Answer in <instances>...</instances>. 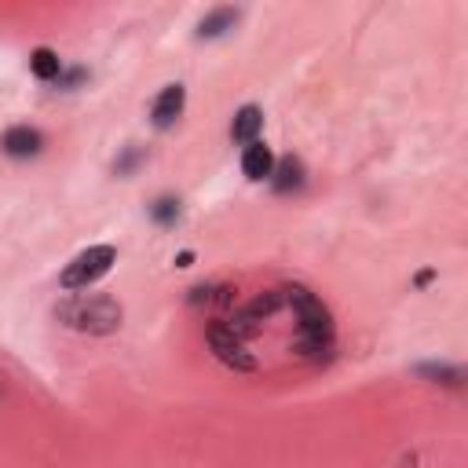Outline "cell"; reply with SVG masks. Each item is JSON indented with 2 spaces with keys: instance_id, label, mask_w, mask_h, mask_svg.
Returning <instances> with one entry per match:
<instances>
[{
  "instance_id": "11",
  "label": "cell",
  "mask_w": 468,
  "mask_h": 468,
  "mask_svg": "<svg viewBox=\"0 0 468 468\" xmlns=\"http://www.w3.org/2000/svg\"><path fill=\"white\" fill-rule=\"evenodd\" d=\"M29 69H33L37 80H58L62 62H58V55H55L51 48H37V51L29 55Z\"/></svg>"
},
{
  "instance_id": "7",
  "label": "cell",
  "mask_w": 468,
  "mask_h": 468,
  "mask_svg": "<svg viewBox=\"0 0 468 468\" xmlns=\"http://www.w3.org/2000/svg\"><path fill=\"white\" fill-rule=\"evenodd\" d=\"M241 172L249 176V179H271V172H274V154H271V146L267 143H249L245 150H241Z\"/></svg>"
},
{
  "instance_id": "12",
  "label": "cell",
  "mask_w": 468,
  "mask_h": 468,
  "mask_svg": "<svg viewBox=\"0 0 468 468\" xmlns=\"http://www.w3.org/2000/svg\"><path fill=\"white\" fill-rule=\"evenodd\" d=\"M150 216H154V223H161V227H176V219H179V201H176V197H157V201L150 205Z\"/></svg>"
},
{
  "instance_id": "6",
  "label": "cell",
  "mask_w": 468,
  "mask_h": 468,
  "mask_svg": "<svg viewBox=\"0 0 468 468\" xmlns=\"http://www.w3.org/2000/svg\"><path fill=\"white\" fill-rule=\"evenodd\" d=\"M40 146H44V135H40L37 128H29V124H11V128L0 135V150H4L7 157H37Z\"/></svg>"
},
{
  "instance_id": "1",
  "label": "cell",
  "mask_w": 468,
  "mask_h": 468,
  "mask_svg": "<svg viewBox=\"0 0 468 468\" xmlns=\"http://www.w3.org/2000/svg\"><path fill=\"white\" fill-rule=\"evenodd\" d=\"M285 289V307L292 314L296 336H292V355L307 366H322L336 351V325L329 307L303 285H282Z\"/></svg>"
},
{
  "instance_id": "2",
  "label": "cell",
  "mask_w": 468,
  "mask_h": 468,
  "mask_svg": "<svg viewBox=\"0 0 468 468\" xmlns=\"http://www.w3.org/2000/svg\"><path fill=\"white\" fill-rule=\"evenodd\" d=\"M55 318L77 333H91V336H102V333H113L121 329V303L110 300V296H73V300H62L55 307Z\"/></svg>"
},
{
  "instance_id": "8",
  "label": "cell",
  "mask_w": 468,
  "mask_h": 468,
  "mask_svg": "<svg viewBox=\"0 0 468 468\" xmlns=\"http://www.w3.org/2000/svg\"><path fill=\"white\" fill-rule=\"evenodd\" d=\"M260 128H263V110L260 106H241L234 113V121H230V139L241 143V146H249V143H256Z\"/></svg>"
},
{
  "instance_id": "10",
  "label": "cell",
  "mask_w": 468,
  "mask_h": 468,
  "mask_svg": "<svg viewBox=\"0 0 468 468\" xmlns=\"http://www.w3.org/2000/svg\"><path fill=\"white\" fill-rule=\"evenodd\" d=\"M234 22H238V7H216L201 18L197 37H219L223 29H234Z\"/></svg>"
},
{
  "instance_id": "13",
  "label": "cell",
  "mask_w": 468,
  "mask_h": 468,
  "mask_svg": "<svg viewBox=\"0 0 468 468\" xmlns=\"http://www.w3.org/2000/svg\"><path fill=\"white\" fill-rule=\"evenodd\" d=\"M139 161H143V150H139V146H128V150H124V157H121L113 168H117V176H128V172H132Z\"/></svg>"
},
{
  "instance_id": "4",
  "label": "cell",
  "mask_w": 468,
  "mask_h": 468,
  "mask_svg": "<svg viewBox=\"0 0 468 468\" xmlns=\"http://www.w3.org/2000/svg\"><path fill=\"white\" fill-rule=\"evenodd\" d=\"M205 340H208L212 355H216L227 369H234V373H256V369H260L256 355L245 347V340H241V336H234V333L227 329V322H223V318H216V322H208V325H205Z\"/></svg>"
},
{
  "instance_id": "15",
  "label": "cell",
  "mask_w": 468,
  "mask_h": 468,
  "mask_svg": "<svg viewBox=\"0 0 468 468\" xmlns=\"http://www.w3.org/2000/svg\"><path fill=\"white\" fill-rule=\"evenodd\" d=\"M431 278H435V271H420V274H417V285H428Z\"/></svg>"
},
{
  "instance_id": "14",
  "label": "cell",
  "mask_w": 468,
  "mask_h": 468,
  "mask_svg": "<svg viewBox=\"0 0 468 468\" xmlns=\"http://www.w3.org/2000/svg\"><path fill=\"white\" fill-rule=\"evenodd\" d=\"M190 263H194V252H179L176 256V267H190Z\"/></svg>"
},
{
  "instance_id": "5",
  "label": "cell",
  "mask_w": 468,
  "mask_h": 468,
  "mask_svg": "<svg viewBox=\"0 0 468 468\" xmlns=\"http://www.w3.org/2000/svg\"><path fill=\"white\" fill-rule=\"evenodd\" d=\"M183 106H186V88H183V84H168V88H161V95H157L154 106H150V121H154V128L168 132V128L179 121Z\"/></svg>"
},
{
  "instance_id": "9",
  "label": "cell",
  "mask_w": 468,
  "mask_h": 468,
  "mask_svg": "<svg viewBox=\"0 0 468 468\" xmlns=\"http://www.w3.org/2000/svg\"><path fill=\"white\" fill-rule=\"evenodd\" d=\"M271 183H274V190H278V194L300 190V186H303V165H300L296 157H282V161H274Z\"/></svg>"
},
{
  "instance_id": "3",
  "label": "cell",
  "mask_w": 468,
  "mask_h": 468,
  "mask_svg": "<svg viewBox=\"0 0 468 468\" xmlns=\"http://www.w3.org/2000/svg\"><path fill=\"white\" fill-rule=\"evenodd\" d=\"M117 263V249L113 245H88L84 252H77L66 267H62V289H88L91 282H99L110 267Z\"/></svg>"
}]
</instances>
